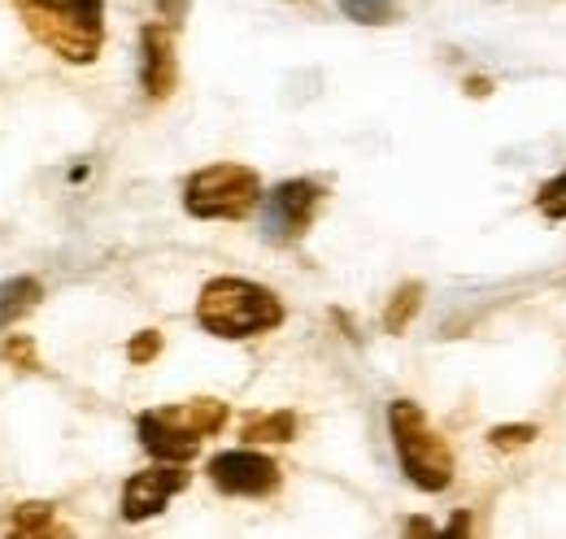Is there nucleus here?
<instances>
[{
	"label": "nucleus",
	"mask_w": 566,
	"mask_h": 539,
	"mask_svg": "<svg viewBox=\"0 0 566 539\" xmlns=\"http://www.w3.org/2000/svg\"><path fill=\"white\" fill-rule=\"evenodd\" d=\"M536 209H541L549 222H566V170L554 175V179L536 192Z\"/></svg>",
	"instance_id": "nucleus-17"
},
{
	"label": "nucleus",
	"mask_w": 566,
	"mask_h": 539,
	"mask_svg": "<svg viewBox=\"0 0 566 539\" xmlns=\"http://www.w3.org/2000/svg\"><path fill=\"white\" fill-rule=\"evenodd\" d=\"M40 296H44L40 278H31V274L4 278V283H0V331H4V327H13L27 309H35V305H40Z\"/></svg>",
	"instance_id": "nucleus-11"
},
{
	"label": "nucleus",
	"mask_w": 566,
	"mask_h": 539,
	"mask_svg": "<svg viewBox=\"0 0 566 539\" xmlns=\"http://www.w3.org/2000/svg\"><path fill=\"white\" fill-rule=\"evenodd\" d=\"M13 536H66V531L53 522V505L31 500V505L13 509Z\"/></svg>",
	"instance_id": "nucleus-14"
},
{
	"label": "nucleus",
	"mask_w": 566,
	"mask_h": 539,
	"mask_svg": "<svg viewBox=\"0 0 566 539\" xmlns=\"http://www.w3.org/2000/svg\"><path fill=\"white\" fill-rule=\"evenodd\" d=\"M206 474L222 496H249V500H262V496L280 492L283 483L280 462L258 453V448H227V453L210 457Z\"/></svg>",
	"instance_id": "nucleus-6"
},
{
	"label": "nucleus",
	"mask_w": 566,
	"mask_h": 539,
	"mask_svg": "<svg viewBox=\"0 0 566 539\" xmlns=\"http://www.w3.org/2000/svg\"><path fill=\"white\" fill-rule=\"evenodd\" d=\"M444 531H449V536H467V531H471V518H467V514H458V518H453Z\"/></svg>",
	"instance_id": "nucleus-22"
},
{
	"label": "nucleus",
	"mask_w": 566,
	"mask_h": 539,
	"mask_svg": "<svg viewBox=\"0 0 566 539\" xmlns=\"http://www.w3.org/2000/svg\"><path fill=\"white\" fill-rule=\"evenodd\" d=\"M161 418H170V422L184 426L188 435L206 440V435H218V431L227 426V404L213 401V397H197V401L161 404Z\"/></svg>",
	"instance_id": "nucleus-10"
},
{
	"label": "nucleus",
	"mask_w": 566,
	"mask_h": 539,
	"mask_svg": "<svg viewBox=\"0 0 566 539\" xmlns=\"http://www.w3.org/2000/svg\"><path fill=\"white\" fill-rule=\"evenodd\" d=\"M27 31L71 66H92L105 44V0H13Z\"/></svg>",
	"instance_id": "nucleus-2"
},
{
	"label": "nucleus",
	"mask_w": 566,
	"mask_h": 539,
	"mask_svg": "<svg viewBox=\"0 0 566 539\" xmlns=\"http://www.w3.org/2000/svg\"><path fill=\"white\" fill-rule=\"evenodd\" d=\"M244 444H292L296 440V413L275 409V413H253L240 431Z\"/></svg>",
	"instance_id": "nucleus-12"
},
{
	"label": "nucleus",
	"mask_w": 566,
	"mask_h": 539,
	"mask_svg": "<svg viewBox=\"0 0 566 539\" xmlns=\"http://www.w3.org/2000/svg\"><path fill=\"white\" fill-rule=\"evenodd\" d=\"M197 323L213 339H253L283 327V300L253 278H210L197 300Z\"/></svg>",
	"instance_id": "nucleus-1"
},
{
	"label": "nucleus",
	"mask_w": 566,
	"mask_h": 539,
	"mask_svg": "<svg viewBox=\"0 0 566 539\" xmlns=\"http://www.w3.org/2000/svg\"><path fill=\"white\" fill-rule=\"evenodd\" d=\"M4 361L13 366V370H27V374H35L40 370V357H35V344H31V336H13L4 339Z\"/></svg>",
	"instance_id": "nucleus-18"
},
{
	"label": "nucleus",
	"mask_w": 566,
	"mask_h": 539,
	"mask_svg": "<svg viewBox=\"0 0 566 539\" xmlns=\"http://www.w3.org/2000/svg\"><path fill=\"white\" fill-rule=\"evenodd\" d=\"M345 9L349 22H361V27H384L397 18V0H336Z\"/></svg>",
	"instance_id": "nucleus-15"
},
{
	"label": "nucleus",
	"mask_w": 566,
	"mask_h": 539,
	"mask_svg": "<svg viewBox=\"0 0 566 539\" xmlns=\"http://www.w3.org/2000/svg\"><path fill=\"white\" fill-rule=\"evenodd\" d=\"M136 435H140V448L153 462H179V466H188L201 453V440L188 435L184 426H175L170 418H161V409H148V413L136 418Z\"/></svg>",
	"instance_id": "nucleus-9"
},
{
	"label": "nucleus",
	"mask_w": 566,
	"mask_h": 539,
	"mask_svg": "<svg viewBox=\"0 0 566 539\" xmlns=\"http://www.w3.org/2000/svg\"><path fill=\"white\" fill-rule=\"evenodd\" d=\"M192 474L184 471L179 462H157L148 471L132 474L127 487H123V518L127 522H144V518H157L184 487H188Z\"/></svg>",
	"instance_id": "nucleus-7"
},
{
	"label": "nucleus",
	"mask_w": 566,
	"mask_h": 539,
	"mask_svg": "<svg viewBox=\"0 0 566 539\" xmlns=\"http://www.w3.org/2000/svg\"><path fill=\"white\" fill-rule=\"evenodd\" d=\"M536 435H541V426L514 422V426H493V431H489V444H493L496 453H510V448H527Z\"/></svg>",
	"instance_id": "nucleus-16"
},
{
	"label": "nucleus",
	"mask_w": 566,
	"mask_h": 539,
	"mask_svg": "<svg viewBox=\"0 0 566 539\" xmlns=\"http://www.w3.org/2000/svg\"><path fill=\"white\" fill-rule=\"evenodd\" d=\"M419 309H423V283H401V287L392 292L388 309H384V331H388V336H401V331L419 318Z\"/></svg>",
	"instance_id": "nucleus-13"
},
{
	"label": "nucleus",
	"mask_w": 566,
	"mask_h": 539,
	"mask_svg": "<svg viewBox=\"0 0 566 539\" xmlns=\"http://www.w3.org/2000/svg\"><path fill=\"white\" fill-rule=\"evenodd\" d=\"M323 201H327V188L318 179H283V183H275L262 197V231H266V240L271 244L301 240L314 226Z\"/></svg>",
	"instance_id": "nucleus-5"
},
{
	"label": "nucleus",
	"mask_w": 566,
	"mask_h": 539,
	"mask_svg": "<svg viewBox=\"0 0 566 539\" xmlns=\"http://www.w3.org/2000/svg\"><path fill=\"white\" fill-rule=\"evenodd\" d=\"M157 352H161V331H140V336L127 344V361L132 366H148Z\"/></svg>",
	"instance_id": "nucleus-19"
},
{
	"label": "nucleus",
	"mask_w": 566,
	"mask_h": 539,
	"mask_svg": "<svg viewBox=\"0 0 566 539\" xmlns=\"http://www.w3.org/2000/svg\"><path fill=\"white\" fill-rule=\"evenodd\" d=\"M157 9H161L166 22H179V18L188 13V0H157Z\"/></svg>",
	"instance_id": "nucleus-20"
},
{
	"label": "nucleus",
	"mask_w": 566,
	"mask_h": 539,
	"mask_svg": "<svg viewBox=\"0 0 566 539\" xmlns=\"http://www.w3.org/2000/svg\"><path fill=\"white\" fill-rule=\"evenodd\" d=\"M388 431H392V448L401 474L419 487V492H444L458 474L453 448L449 440L427 422L423 404L415 401H392L388 404Z\"/></svg>",
	"instance_id": "nucleus-3"
},
{
	"label": "nucleus",
	"mask_w": 566,
	"mask_h": 539,
	"mask_svg": "<svg viewBox=\"0 0 566 539\" xmlns=\"http://www.w3.org/2000/svg\"><path fill=\"white\" fill-rule=\"evenodd\" d=\"M406 531H410V536H436V527L423 522V518H410V522H406Z\"/></svg>",
	"instance_id": "nucleus-21"
},
{
	"label": "nucleus",
	"mask_w": 566,
	"mask_h": 539,
	"mask_svg": "<svg viewBox=\"0 0 566 539\" xmlns=\"http://www.w3.org/2000/svg\"><path fill=\"white\" fill-rule=\"evenodd\" d=\"M262 179L253 166L218 161L184 183V209L201 222H240L262 204Z\"/></svg>",
	"instance_id": "nucleus-4"
},
{
	"label": "nucleus",
	"mask_w": 566,
	"mask_h": 539,
	"mask_svg": "<svg viewBox=\"0 0 566 539\" xmlns=\"http://www.w3.org/2000/svg\"><path fill=\"white\" fill-rule=\"evenodd\" d=\"M140 87L148 101H166L179 87L175 22H148L140 31Z\"/></svg>",
	"instance_id": "nucleus-8"
}]
</instances>
